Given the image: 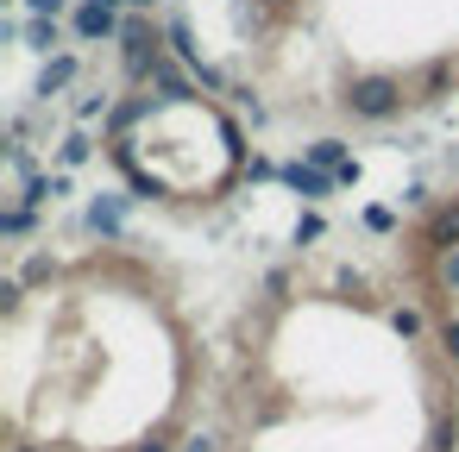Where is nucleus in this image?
<instances>
[{
    "instance_id": "11",
    "label": "nucleus",
    "mask_w": 459,
    "mask_h": 452,
    "mask_svg": "<svg viewBox=\"0 0 459 452\" xmlns=\"http://www.w3.org/2000/svg\"><path fill=\"white\" fill-rule=\"evenodd\" d=\"M26 7H32L39 20H57V13H64V0H26Z\"/></svg>"
},
{
    "instance_id": "5",
    "label": "nucleus",
    "mask_w": 459,
    "mask_h": 452,
    "mask_svg": "<svg viewBox=\"0 0 459 452\" xmlns=\"http://www.w3.org/2000/svg\"><path fill=\"white\" fill-rule=\"evenodd\" d=\"M70 82H76V57H51V64H45V76H39V95L51 101V95H64Z\"/></svg>"
},
{
    "instance_id": "7",
    "label": "nucleus",
    "mask_w": 459,
    "mask_h": 452,
    "mask_svg": "<svg viewBox=\"0 0 459 452\" xmlns=\"http://www.w3.org/2000/svg\"><path fill=\"white\" fill-rule=\"evenodd\" d=\"M428 239H434V245H459V208H440L434 226H428Z\"/></svg>"
},
{
    "instance_id": "14",
    "label": "nucleus",
    "mask_w": 459,
    "mask_h": 452,
    "mask_svg": "<svg viewBox=\"0 0 459 452\" xmlns=\"http://www.w3.org/2000/svg\"><path fill=\"white\" fill-rule=\"evenodd\" d=\"M133 7H152V0H133Z\"/></svg>"
},
{
    "instance_id": "13",
    "label": "nucleus",
    "mask_w": 459,
    "mask_h": 452,
    "mask_svg": "<svg viewBox=\"0 0 459 452\" xmlns=\"http://www.w3.org/2000/svg\"><path fill=\"white\" fill-rule=\"evenodd\" d=\"M446 345H453V352H459V320H453V327H446Z\"/></svg>"
},
{
    "instance_id": "8",
    "label": "nucleus",
    "mask_w": 459,
    "mask_h": 452,
    "mask_svg": "<svg viewBox=\"0 0 459 452\" xmlns=\"http://www.w3.org/2000/svg\"><path fill=\"white\" fill-rule=\"evenodd\" d=\"M26 38H32V51H51V45H57V26H51V20H32Z\"/></svg>"
},
{
    "instance_id": "2",
    "label": "nucleus",
    "mask_w": 459,
    "mask_h": 452,
    "mask_svg": "<svg viewBox=\"0 0 459 452\" xmlns=\"http://www.w3.org/2000/svg\"><path fill=\"white\" fill-rule=\"evenodd\" d=\"M76 32L82 38H114L120 26H114V7H108V0H89V7L76 13Z\"/></svg>"
},
{
    "instance_id": "3",
    "label": "nucleus",
    "mask_w": 459,
    "mask_h": 452,
    "mask_svg": "<svg viewBox=\"0 0 459 452\" xmlns=\"http://www.w3.org/2000/svg\"><path fill=\"white\" fill-rule=\"evenodd\" d=\"M126 70H133V76H145V70H158V38H145L139 26L126 32Z\"/></svg>"
},
{
    "instance_id": "12",
    "label": "nucleus",
    "mask_w": 459,
    "mask_h": 452,
    "mask_svg": "<svg viewBox=\"0 0 459 452\" xmlns=\"http://www.w3.org/2000/svg\"><path fill=\"white\" fill-rule=\"evenodd\" d=\"M139 452H170V446H164V439H145V446H139Z\"/></svg>"
},
{
    "instance_id": "15",
    "label": "nucleus",
    "mask_w": 459,
    "mask_h": 452,
    "mask_svg": "<svg viewBox=\"0 0 459 452\" xmlns=\"http://www.w3.org/2000/svg\"><path fill=\"white\" fill-rule=\"evenodd\" d=\"M13 452H32V446H13Z\"/></svg>"
},
{
    "instance_id": "9",
    "label": "nucleus",
    "mask_w": 459,
    "mask_h": 452,
    "mask_svg": "<svg viewBox=\"0 0 459 452\" xmlns=\"http://www.w3.org/2000/svg\"><path fill=\"white\" fill-rule=\"evenodd\" d=\"M26 226H32V214H26V208H13L7 220H0V233H26Z\"/></svg>"
},
{
    "instance_id": "6",
    "label": "nucleus",
    "mask_w": 459,
    "mask_h": 452,
    "mask_svg": "<svg viewBox=\"0 0 459 452\" xmlns=\"http://www.w3.org/2000/svg\"><path fill=\"white\" fill-rule=\"evenodd\" d=\"M308 164H315V170H333V176H340V170H352L340 139H315V145H308Z\"/></svg>"
},
{
    "instance_id": "10",
    "label": "nucleus",
    "mask_w": 459,
    "mask_h": 452,
    "mask_svg": "<svg viewBox=\"0 0 459 452\" xmlns=\"http://www.w3.org/2000/svg\"><path fill=\"white\" fill-rule=\"evenodd\" d=\"M82 158H89V139H70V145H64V164H70V170H76V164H82Z\"/></svg>"
},
{
    "instance_id": "16",
    "label": "nucleus",
    "mask_w": 459,
    "mask_h": 452,
    "mask_svg": "<svg viewBox=\"0 0 459 452\" xmlns=\"http://www.w3.org/2000/svg\"><path fill=\"white\" fill-rule=\"evenodd\" d=\"M277 7H283V0H277Z\"/></svg>"
},
{
    "instance_id": "1",
    "label": "nucleus",
    "mask_w": 459,
    "mask_h": 452,
    "mask_svg": "<svg viewBox=\"0 0 459 452\" xmlns=\"http://www.w3.org/2000/svg\"><path fill=\"white\" fill-rule=\"evenodd\" d=\"M340 101H346V114H359V120H390V114L403 107V82H396V76H359Z\"/></svg>"
},
{
    "instance_id": "4",
    "label": "nucleus",
    "mask_w": 459,
    "mask_h": 452,
    "mask_svg": "<svg viewBox=\"0 0 459 452\" xmlns=\"http://www.w3.org/2000/svg\"><path fill=\"white\" fill-rule=\"evenodd\" d=\"M283 183H290V189H296V195H308V201H315V195H327V189H333V176H321V170H315V164H290V170H283Z\"/></svg>"
}]
</instances>
